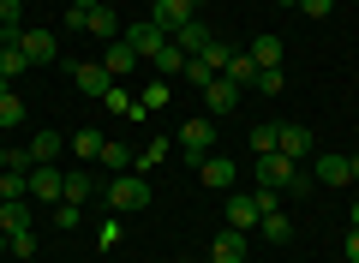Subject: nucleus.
Returning <instances> with one entry per match:
<instances>
[{
	"instance_id": "79ce46f5",
	"label": "nucleus",
	"mask_w": 359,
	"mask_h": 263,
	"mask_svg": "<svg viewBox=\"0 0 359 263\" xmlns=\"http://www.w3.org/2000/svg\"><path fill=\"white\" fill-rule=\"evenodd\" d=\"M341 263H359V227L347 234V245H341Z\"/></svg>"
},
{
	"instance_id": "b1692460",
	"label": "nucleus",
	"mask_w": 359,
	"mask_h": 263,
	"mask_svg": "<svg viewBox=\"0 0 359 263\" xmlns=\"http://www.w3.org/2000/svg\"><path fill=\"white\" fill-rule=\"evenodd\" d=\"M60 150H66L60 132H36V138H30V168H36V162H54Z\"/></svg>"
},
{
	"instance_id": "c85d7f7f",
	"label": "nucleus",
	"mask_w": 359,
	"mask_h": 263,
	"mask_svg": "<svg viewBox=\"0 0 359 263\" xmlns=\"http://www.w3.org/2000/svg\"><path fill=\"white\" fill-rule=\"evenodd\" d=\"M0 198H30V168H6L0 174Z\"/></svg>"
},
{
	"instance_id": "f3484780",
	"label": "nucleus",
	"mask_w": 359,
	"mask_h": 263,
	"mask_svg": "<svg viewBox=\"0 0 359 263\" xmlns=\"http://www.w3.org/2000/svg\"><path fill=\"white\" fill-rule=\"evenodd\" d=\"M25 72H30L25 48H18L13 36H0V84H13V78H25Z\"/></svg>"
},
{
	"instance_id": "473e14b6",
	"label": "nucleus",
	"mask_w": 359,
	"mask_h": 263,
	"mask_svg": "<svg viewBox=\"0 0 359 263\" xmlns=\"http://www.w3.org/2000/svg\"><path fill=\"white\" fill-rule=\"evenodd\" d=\"M168 96H174V84H168V78H156V84H144V114H156V108H168Z\"/></svg>"
},
{
	"instance_id": "09e8293b",
	"label": "nucleus",
	"mask_w": 359,
	"mask_h": 263,
	"mask_svg": "<svg viewBox=\"0 0 359 263\" xmlns=\"http://www.w3.org/2000/svg\"><path fill=\"white\" fill-rule=\"evenodd\" d=\"M0 251H6V227H0Z\"/></svg>"
},
{
	"instance_id": "c9c22d12",
	"label": "nucleus",
	"mask_w": 359,
	"mask_h": 263,
	"mask_svg": "<svg viewBox=\"0 0 359 263\" xmlns=\"http://www.w3.org/2000/svg\"><path fill=\"white\" fill-rule=\"evenodd\" d=\"M276 138H282V126H252V150H257V156L276 150Z\"/></svg>"
},
{
	"instance_id": "6ab92c4d",
	"label": "nucleus",
	"mask_w": 359,
	"mask_h": 263,
	"mask_svg": "<svg viewBox=\"0 0 359 263\" xmlns=\"http://www.w3.org/2000/svg\"><path fill=\"white\" fill-rule=\"evenodd\" d=\"M186 60H192V54L180 48V42H168V48H162V54H156V60H150V66H156V78H168V84H174V78H180V72H186Z\"/></svg>"
},
{
	"instance_id": "6e6552de",
	"label": "nucleus",
	"mask_w": 359,
	"mask_h": 263,
	"mask_svg": "<svg viewBox=\"0 0 359 263\" xmlns=\"http://www.w3.org/2000/svg\"><path fill=\"white\" fill-rule=\"evenodd\" d=\"M126 42H132V54H138V60H156V54L168 48V30L150 25V18H138V25L126 30Z\"/></svg>"
},
{
	"instance_id": "9b49d317",
	"label": "nucleus",
	"mask_w": 359,
	"mask_h": 263,
	"mask_svg": "<svg viewBox=\"0 0 359 263\" xmlns=\"http://www.w3.org/2000/svg\"><path fill=\"white\" fill-rule=\"evenodd\" d=\"M30 222H36L30 198H0V227H6V234H30Z\"/></svg>"
},
{
	"instance_id": "f03ea898",
	"label": "nucleus",
	"mask_w": 359,
	"mask_h": 263,
	"mask_svg": "<svg viewBox=\"0 0 359 263\" xmlns=\"http://www.w3.org/2000/svg\"><path fill=\"white\" fill-rule=\"evenodd\" d=\"M108 203H114V215H126V210H150V180L132 168V174H114L108 180Z\"/></svg>"
},
{
	"instance_id": "a878e982",
	"label": "nucleus",
	"mask_w": 359,
	"mask_h": 263,
	"mask_svg": "<svg viewBox=\"0 0 359 263\" xmlns=\"http://www.w3.org/2000/svg\"><path fill=\"white\" fill-rule=\"evenodd\" d=\"M96 162H102L108 174H132V150H126V144H114V138L102 144V156H96Z\"/></svg>"
},
{
	"instance_id": "2f4dec72",
	"label": "nucleus",
	"mask_w": 359,
	"mask_h": 263,
	"mask_svg": "<svg viewBox=\"0 0 359 263\" xmlns=\"http://www.w3.org/2000/svg\"><path fill=\"white\" fill-rule=\"evenodd\" d=\"M233 54H240V48H228V42H222V36H216V42H210V48H204V54H198V60H204V66H210V72H228V60H233Z\"/></svg>"
},
{
	"instance_id": "a18cd8bd",
	"label": "nucleus",
	"mask_w": 359,
	"mask_h": 263,
	"mask_svg": "<svg viewBox=\"0 0 359 263\" xmlns=\"http://www.w3.org/2000/svg\"><path fill=\"white\" fill-rule=\"evenodd\" d=\"M6 162H13V156H6V150H0V174H6Z\"/></svg>"
},
{
	"instance_id": "37998d69",
	"label": "nucleus",
	"mask_w": 359,
	"mask_h": 263,
	"mask_svg": "<svg viewBox=\"0 0 359 263\" xmlns=\"http://www.w3.org/2000/svg\"><path fill=\"white\" fill-rule=\"evenodd\" d=\"M96 6H102V0H72V13H96Z\"/></svg>"
},
{
	"instance_id": "8fccbe9b",
	"label": "nucleus",
	"mask_w": 359,
	"mask_h": 263,
	"mask_svg": "<svg viewBox=\"0 0 359 263\" xmlns=\"http://www.w3.org/2000/svg\"><path fill=\"white\" fill-rule=\"evenodd\" d=\"M186 263H192V257H186Z\"/></svg>"
},
{
	"instance_id": "20e7f679",
	"label": "nucleus",
	"mask_w": 359,
	"mask_h": 263,
	"mask_svg": "<svg viewBox=\"0 0 359 263\" xmlns=\"http://www.w3.org/2000/svg\"><path fill=\"white\" fill-rule=\"evenodd\" d=\"M192 18H198V0H150V25H162L168 42L192 25Z\"/></svg>"
},
{
	"instance_id": "a19ab883",
	"label": "nucleus",
	"mask_w": 359,
	"mask_h": 263,
	"mask_svg": "<svg viewBox=\"0 0 359 263\" xmlns=\"http://www.w3.org/2000/svg\"><path fill=\"white\" fill-rule=\"evenodd\" d=\"M299 13H306V18H330L335 0H299Z\"/></svg>"
},
{
	"instance_id": "4c0bfd02",
	"label": "nucleus",
	"mask_w": 359,
	"mask_h": 263,
	"mask_svg": "<svg viewBox=\"0 0 359 263\" xmlns=\"http://www.w3.org/2000/svg\"><path fill=\"white\" fill-rule=\"evenodd\" d=\"M180 78H186V84H198V90H204V84H210V78H216V72H210V66H204V60H198V54H192V60H186V72H180Z\"/></svg>"
},
{
	"instance_id": "7c9ffc66",
	"label": "nucleus",
	"mask_w": 359,
	"mask_h": 263,
	"mask_svg": "<svg viewBox=\"0 0 359 263\" xmlns=\"http://www.w3.org/2000/svg\"><path fill=\"white\" fill-rule=\"evenodd\" d=\"M222 78H233V84L245 90V84H252V78H257V60H252V54L240 48V54H233V60H228V72H222Z\"/></svg>"
},
{
	"instance_id": "5701e85b",
	"label": "nucleus",
	"mask_w": 359,
	"mask_h": 263,
	"mask_svg": "<svg viewBox=\"0 0 359 263\" xmlns=\"http://www.w3.org/2000/svg\"><path fill=\"white\" fill-rule=\"evenodd\" d=\"M257 60V72H264V66H282V36H252V48H245Z\"/></svg>"
},
{
	"instance_id": "4468645a",
	"label": "nucleus",
	"mask_w": 359,
	"mask_h": 263,
	"mask_svg": "<svg viewBox=\"0 0 359 263\" xmlns=\"http://www.w3.org/2000/svg\"><path fill=\"white\" fill-rule=\"evenodd\" d=\"M276 150H282L287 162H306V156L318 150V144H311V132H306V126H282V138H276Z\"/></svg>"
},
{
	"instance_id": "f8f14e48",
	"label": "nucleus",
	"mask_w": 359,
	"mask_h": 263,
	"mask_svg": "<svg viewBox=\"0 0 359 263\" xmlns=\"http://www.w3.org/2000/svg\"><path fill=\"white\" fill-rule=\"evenodd\" d=\"M257 234H264L269 245H287V239H294V222L282 215V203H269V210L257 215Z\"/></svg>"
},
{
	"instance_id": "423d86ee",
	"label": "nucleus",
	"mask_w": 359,
	"mask_h": 263,
	"mask_svg": "<svg viewBox=\"0 0 359 263\" xmlns=\"http://www.w3.org/2000/svg\"><path fill=\"white\" fill-rule=\"evenodd\" d=\"M30 198H36V203H60L66 198V174L54 162H36V168H30Z\"/></svg>"
},
{
	"instance_id": "7ed1b4c3",
	"label": "nucleus",
	"mask_w": 359,
	"mask_h": 263,
	"mask_svg": "<svg viewBox=\"0 0 359 263\" xmlns=\"http://www.w3.org/2000/svg\"><path fill=\"white\" fill-rule=\"evenodd\" d=\"M216 150V120H210V114H198V120H186L180 126V156H186V162H204V156Z\"/></svg>"
},
{
	"instance_id": "c756f323",
	"label": "nucleus",
	"mask_w": 359,
	"mask_h": 263,
	"mask_svg": "<svg viewBox=\"0 0 359 263\" xmlns=\"http://www.w3.org/2000/svg\"><path fill=\"white\" fill-rule=\"evenodd\" d=\"M25 30V0H0V36H18Z\"/></svg>"
},
{
	"instance_id": "58836bf2",
	"label": "nucleus",
	"mask_w": 359,
	"mask_h": 263,
	"mask_svg": "<svg viewBox=\"0 0 359 263\" xmlns=\"http://www.w3.org/2000/svg\"><path fill=\"white\" fill-rule=\"evenodd\" d=\"M54 222H60V227H78V222H84V203H54Z\"/></svg>"
},
{
	"instance_id": "412c9836",
	"label": "nucleus",
	"mask_w": 359,
	"mask_h": 263,
	"mask_svg": "<svg viewBox=\"0 0 359 263\" xmlns=\"http://www.w3.org/2000/svg\"><path fill=\"white\" fill-rule=\"evenodd\" d=\"M102 132H90V126H84V132H72V138H66V150H72L78 156V162H96V156H102Z\"/></svg>"
},
{
	"instance_id": "ddd939ff",
	"label": "nucleus",
	"mask_w": 359,
	"mask_h": 263,
	"mask_svg": "<svg viewBox=\"0 0 359 263\" xmlns=\"http://www.w3.org/2000/svg\"><path fill=\"white\" fill-rule=\"evenodd\" d=\"M257 215H264V210H257V191H233V198H228V227L245 234V227H257Z\"/></svg>"
},
{
	"instance_id": "39448f33",
	"label": "nucleus",
	"mask_w": 359,
	"mask_h": 263,
	"mask_svg": "<svg viewBox=\"0 0 359 263\" xmlns=\"http://www.w3.org/2000/svg\"><path fill=\"white\" fill-rule=\"evenodd\" d=\"M13 42L25 48L30 66H54V60H60V36H54V30H18Z\"/></svg>"
},
{
	"instance_id": "72a5a7b5",
	"label": "nucleus",
	"mask_w": 359,
	"mask_h": 263,
	"mask_svg": "<svg viewBox=\"0 0 359 263\" xmlns=\"http://www.w3.org/2000/svg\"><path fill=\"white\" fill-rule=\"evenodd\" d=\"M252 90H264V96H282V90H287V78H282V66H264V72L252 78Z\"/></svg>"
},
{
	"instance_id": "2eb2a0df",
	"label": "nucleus",
	"mask_w": 359,
	"mask_h": 263,
	"mask_svg": "<svg viewBox=\"0 0 359 263\" xmlns=\"http://www.w3.org/2000/svg\"><path fill=\"white\" fill-rule=\"evenodd\" d=\"M84 36L114 42V36H120V13H114V6H96V13H84Z\"/></svg>"
},
{
	"instance_id": "49530a36",
	"label": "nucleus",
	"mask_w": 359,
	"mask_h": 263,
	"mask_svg": "<svg viewBox=\"0 0 359 263\" xmlns=\"http://www.w3.org/2000/svg\"><path fill=\"white\" fill-rule=\"evenodd\" d=\"M353 227H359V198H353Z\"/></svg>"
},
{
	"instance_id": "9d476101",
	"label": "nucleus",
	"mask_w": 359,
	"mask_h": 263,
	"mask_svg": "<svg viewBox=\"0 0 359 263\" xmlns=\"http://www.w3.org/2000/svg\"><path fill=\"white\" fill-rule=\"evenodd\" d=\"M102 66H108V78H114V84H120V78H132V72H138V54H132V42L114 36V42H108V54H102Z\"/></svg>"
},
{
	"instance_id": "1a4fd4ad",
	"label": "nucleus",
	"mask_w": 359,
	"mask_h": 263,
	"mask_svg": "<svg viewBox=\"0 0 359 263\" xmlns=\"http://www.w3.org/2000/svg\"><path fill=\"white\" fill-rule=\"evenodd\" d=\"M72 84L84 90V96H96V102H102L108 90H114V78H108V66H102V60H78V66H72Z\"/></svg>"
},
{
	"instance_id": "dca6fc26",
	"label": "nucleus",
	"mask_w": 359,
	"mask_h": 263,
	"mask_svg": "<svg viewBox=\"0 0 359 263\" xmlns=\"http://www.w3.org/2000/svg\"><path fill=\"white\" fill-rule=\"evenodd\" d=\"M198 180H204V186H216V191H228V186H233V162L210 150L204 162H198Z\"/></svg>"
},
{
	"instance_id": "cd10ccee",
	"label": "nucleus",
	"mask_w": 359,
	"mask_h": 263,
	"mask_svg": "<svg viewBox=\"0 0 359 263\" xmlns=\"http://www.w3.org/2000/svg\"><path fill=\"white\" fill-rule=\"evenodd\" d=\"M162 162H168V138H150V144L138 150V162H132V168H138V174H156Z\"/></svg>"
},
{
	"instance_id": "de8ad7c7",
	"label": "nucleus",
	"mask_w": 359,
	"mask_h": 263,
	"mask_svg": "<svg viewBox=\"0 0 359 263\" xmlns=\"http://www.w3.org/2000/svg\"><path fill=\"white\" fill-rule=\"evenodd\" d=\"M276 6H299V0H276Z\"/></svg>"
},
{
	"instance_id": "e433bc0d",
	"label": "nucleus",
	"mask_w": 359,
	"mask_h": 263,
	"mask_svg": "<svg viewBox=\"0 0 359 263\" xmlns=\"http://www.w3.org/2000/svg\"><path fill=\"white\" fill-rule=\"evenodd\" d=\"M6 251L13 257H36V234H6Z\"/></svg>"
},
{
	"instance_id": "c03bdc74",
	"label": "nucleus",
	"mask_w": 359,
	"mask_h": 263,
	"mask_svg": "<svg viewBox=\"0 0 359 263\" xmlns=\"http://www.w3.org/2000/svg\"><path fill=\"white\" fill-rule=\"evenodd\" d=\"M347 174H353V180H359V150H353V156H347Z\"/></svg>"
},
{
	"instance_id": "f257e3e1",
	"label": "nucleus",
	"mask_w": 359,
	"mask_h": 263,
	"mask_svg": "<svg viewBox=\"0 0 359 263\" xmlns=\"http://www.w3.org/2000/svg\"><path fill=\"white\" fill-rule=\"evenodd\" d=\"M257 186H269V191H306L311 180L299 174V162H287L282 150H269V156H257Z\"/></svg>"
},
{
	"instance_id": "0eeeda50",
	"label": "nucleus",
	"mask_w": 359,
	"mask_h": 263,
	"mask_svg": "<svg viewBox=\"0 0 359 263\" xmlns=\"http://www.w3.org/2000/svg\"><path fill=\"white\" fill-rule=\"evenodd\" d=\"M204 108H210V120H222V114H233V108H240V84L216 72V78L204 84Z\"/></svg>"
},
{
	"instance_id": "ea45409f",
	"label": "nucleus",
	"mask_w": 359,
	"mask_h": 263,
	"mask_svg": "<svg viewBox=\"0 0 359 263\" xmlns=\"http://www.w3.org/2000/svg\"><path fill=\"white\" fill-rule=\"evenodd\" d=\"M96 245L114 251V245H120V222H102V227H96Z\"/></svg>"
},
{
	"instance_id": "a211bd4d",
	"label": "nucleus",
	"mask_w": 359,
	"mask_h": 263,
	"mask_svg": "<svg viewBox=\"0 0 359 263\" xmlns=\"http://www.w3.org/2000/svg\"><path fill=\"white\" fill-rule=\"evenodd\" d=\"M210 263H245V234H240V227L216 234V251H210Z\"/></svg>"
},
{
	"instance_id": "4be33fe9",
	"label": "nucleus",
	"mask_w": 359,
	"mask_h": 263,
	"mask_svg": "<svg viewBox=\"0 0 359 263\" xmlns=\"http://www.w3.org/2000/svg\"><path fill=\"white\" fill-rule=\"evenodd\" d=\"M174 42H180V48H186V54H204V48H210V42H216V30H210V25H204V18H192V25L180 30V36H174Z\"/></svg>"
},
{
	"instance_id": "f704fd0d",
	"label": "nucleus",
	"mask_w": 359,
	"mask_h": 263,
	"mask_svg": "<svg viewBox=\"0 0 359 263\" xmlns=\"http://www.w3.org/2000/svg\"><path fill=\"white\" fill-rule=\"evenodd\" d=\"M90 191H96V186H90V180H84V168H78V174H66V198H60V203H84Z\"/></svg>"
},
{
	"instance_id": "bb28decb",
	"label": "nucleus",
	"mask_w": 359,
	"mask_h": 263,
	"mask_svg": "<svg viewBox=\"0 0 359 263\" xmlns=\"http://www.w3.org/2000/svg\"><path fill=\"white\" fill-rule=\"evenodd\" d=\"M18 120H25V102H18V90L0 84V132H13Z\"/></svg>"
},
{
	"instance_id": "aec40b11",
	"label": "nucleus",
	"mask_w": 359,
	"mask_h": 263,
	"mask_svg": "<svg viewBox=\"0 0 359 263\" xmlns=\"http://www.w3.org/2000/svg\"><path fill=\"white\" fill-rule=\"evenodd\" d=\"M102 108H108V114H132V120H150V114H144V102L132 96L126 84H114V90H108V96H102Z\"/></svg>"
},
{
	"instance_id": "393cba45",
	"label": "nucleus",
	"mask_w": 359,
	"mask_h": 263,
	"mask_svg": "<svg viewBox=\"0 0 359 263\" xmlns=\"http://www.w3.org/2000/svg\"><path fill=\"white\" fill-rule=\"evenodd\" d=\"M318 180H323V186H341V180H353V174H347V156L323 150V156H318Z\"/></svg>"
}]
</instances>
